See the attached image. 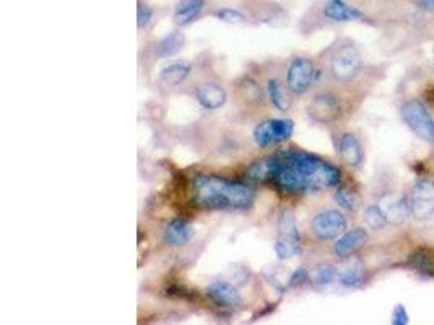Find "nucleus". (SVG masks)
<instances>
[{
  "instance_id": "obj_25",
  "label": "nucleus",
  "mask_w": 434,
  "mask_h": 325,
  "mask_svg": "<svg viewBox=\"0 0 434 325\" xmlns=\"http://www.w3.org/2000/svg\"><path fill=\"white\" fill-rule=\"evenodd\" d=\"M274 251L280 260L295 259L303 254V247L300 241L288 240V237L278 236V240L274 242Z\"/></svg>"
},
{
  "instance_id": "obj_30",
  "label": "nucleus",
  "mask_w": 434,
  "mask_h": 325,
  "mask_svg": "<svg viewBox=\"0 0 434 325\" xmlns=\"http://www.w3.org/2000/svg\"><path fill=\"white\" fill-rule=\"evenodd\" d=\"M410 262L414 267L423 275H434V260L431 252H426L425 249L414 252L410 256Z\"/></svg>"
},
{
  "instance_id": "obj_14",
  "label": "nucleus",
  "mask_w": 434,
  "mask_h": 325,
  "mask_svg": "<svg viewBox=\"0 0 434 325\" xmlns=\"http://www.w3.org/2000/svg\"><path fill=\"white\" fill-rule=\"evenodd\" d=\"M195 236V228L186 218H172L163 228V241L168 247H184L191 244Z\"/></svg>"
},
{
  "instance_id": "obj_19",
  "label": "nucleus",
  "mask_w": 434,
  "mask_h": 325,
  "mask_svg": "<svg viewBox=\"0 0 434 325\" xmlns=\"http://www.w3.org/2000/svg\"><path fill=\"white\" fill-rule=\"evenodd\" d=\"M340 158L351 167H360L365 161V150L355 134L345 132L340 135L337 145Z\"/></svg>"
},
{
  "instance_id": "obj_13",
  "label": "nucleus",
  "mask_w": 434,
  "mask_h": 325,
  "mask_svg": "<svg viewBox=\"0 0 434 325\" xmlns=\"http://www.w3.org/2000/svg\"><path fill=\"white\" fill-rule=\"evenodd\" d=\"M195 101L204 111H218L228 102V93L218 81H205L194 91Z\"/></svg>"
},
{
  "instance_id": "obj_8",
  "label": "nucleus",
  "mask_w": 434,
  "mask_h": 325,
  "mask_svg": "<svg viewBox=\"0 0 434 325\" xmlns=\"http://www.w3.org/2000/svg\"><path fill=\"white\" fill-rule=\"evenodd\" d=\"M409 207L411 216L426 220L434 213V182L431 179H418L409 194Z\"/></svg>"
},
{
  "instance_id": "obj_4",
  "label": "nucleus",
  "mask_w": 434,
  "mask_h": 325,
  "mask_svg": "<svg viewBox=\"0 0 434 325\" xmlns=\"http://www.w3.org/2000/svg\"><path fill=\"white\" fill-rule=\"evenodd\" d=\"M317 77L316 64L307 56H295L285 69V85L293 96H305Z\"/></svg>"
},
{
  "instance_id": "obj_28",
  "label": "nucleus",
  "mask_w": 434,
  "mask_h": 325,
  "mask_svg": "<svg viewBox=\"0 0 434 325\" xmlns=\"http://www.w3.org/2000/svg\"><path fill=\"white\" fill-rule=\"evenodd\" d=\"M213 16L216 20L223 21V23L230 25H247L249 23V15L241 8L236 7H220L213 12Z\"/></svg>"
},
{
  "instance_id": "obj_26",
  "label": "nucleus",
  "mask_w": 434,
  "mask_h": 325,
  "mask_svg": "<svg viewBox=\"0 0 434 325\" xmlns=\"http://www.w3.org/2000/svg\"><path fill=\"white\" fill-rule=\"evenodd\" d=\"M254 16H256L259 21H265V23H269V25H278L276 23V20H281V21L286 20L285 10L281 8L280 5L272 4V2L259 5Z\"/></svg>"
},
{
  "instance_id": "obj_2",
  "label": "nucleus",
  "mask_w": 434,
  "mask_h": 325,
  "mask_svg": "<svg viewBox=\"0 0 434 325\" xmlns=\"http://www.w3.org/2000/svg\"><path fill=\"white\" fill-rule=\"evenodd\" d=\"M191 191L194 205L202 210H247L257 195L247 182L209 172H199L192 177Z\"/></svg>"
},
{
  "instance_id": "obj_3",
  "label": "nucleus",
  "mask_w": 434,
  "mask_h": 325,
  "mask_svg": "<svg viewBox=\"0 0 434 325\" xmlns=\"http://www.w3.org/2000/svg\"><path fill=\"white\" fill-rule=\"evenodd\" d=\"M363 70V57L353 42H341L329 61V73L337 83H350Z\"/></svg>"
},
{
  "instance_id": "obj_27",
  "label": "nucleus",
  "mask_w": 434,
  "mask_h": 325,
  "mask_svg": "<svg viewBox=\"0 0 434 325\" xmlns=\"http://www.w3.org/2000/svg\"><path fill=\"white\" fill-rule=\"evenodd\" d=\"M334 200L337 202L340 208L346 211H356L360 208V197H358V194L350 187L337 186L334 194Z\"/></svg>"
},
{
  "instance_id": "obj_23",
  "label": "nucleus",
  "mask_w": 434,
  "mask_h": 325,
  "mask_svg": "<svg viewBox=\"0 0 434 325\" xmlns=\"http://www.w3.org/2000/svg\"><path fill=\"white\" fill-rule=\"evenodd\" d=\"M240 95L247 102H262L267 95H265V86L259 83L257 80L251 77H244L240 83Z\"/></svg>"
},
{
  "instance_id": "obj_31",
  "label": "nucleus",
  "mask_w": 434,
  "mask_h": 325,
  "mask_svg": "<svg viewBox=\"0 0 434 325\" xmlns=\"http://www.w3.org/2000/svg\"><path fill=\"white\" fill-rule=\"evenodd\" d=\"M153 18H155L153 7H150L148 4L139 2V5H137V28L140 31L146 30L151 23H153Z\"/></svg>"
},
{
  "instance_id": "obj_16",
  "label": "nucleus",
  "mask_w": 434,
  "mask_h": 325,
  "mask_svg": "<svg viewBox=\"0 0 434 325\" xmlns=\"http://www.w3.org/2000/svg\"><path fill=\"white\" fill-rule=\"evenodd\" d=\"M379 207L382 208L384 215H386L387 223L399 226L405 223V220L409 218L410 207H409V200L404 195L389 192L386 195H382L381 202H379Z\"/></svg>"
},
{
  "instance_id": "obj_17",
  "label": "nucleus",
  "mask_w": 434,
  "mask_h": 325,
  "mask_svg": "<svg viewBox=\"0 0 434 325\" xmlns=\"http://www.w3.org/2000/svg\"><path fill=\"white\" fill-rule=\"evenodd\" d=\"M207 8V0H177L172 10V23L179 28L192 25L204 15Z\"/></svg>"
},
{
  "instance_id": "obj_29",
  "label": "nucleus",
  "mask_w": 434,
  "mask_h": 325,
  "mask_svg": "<svg viewBox=\"0 0 434 325\" xmlns=\"http://www.w3.org/2000/svg\"><path fill=\"white\" fill-rule=\"evenodd\" d=\"M363 218H365V223L374 231L384 230L386 225H389L386 215H384V211L379 205H370V207H366Z\"/></svg>"
},
{
  "instance_id": "obj_11",
  "label": "nucleus",
  "mask_w": 434,
  "mask_h": 325,
  "mask_svg": "<svg viewBox=\"0 0 434 325\" xmlns=\"http://www.w3.org/2000/svg\"><path fill=\"white\" fill-rule=\"evenodd\" d=\"M307 114L314 122L330 124L340 116V102L330 93H319L309 101Z\"/></svg>"
},
{
  "instance_id": "obj_33",
  "label": "nucleus",
  "mask_w": 434,
  "mask_h": 325,
  "mask_svg": "<svg viewBox=\"0 0 434 325\" xmlns=\"http://www.w3.org/2000/svg\"><path fill=\"white\" fill-rule=\"evenodd\" d=\"M410 322L409 319V312H406V309L402 305H397L392 312V324L394 325H406Z\"/></svg>"
},
{
  "instance_id": "obj_32",
  "label": "nucleus",
  "mask_w": 434,
  "mask_h": 325,
  "mask_svg": "<svg viewBox=\"0 0 434 325\" xmlns=\"http://www.w3.org/2000/svg\"><path fill=\"white\" fill-rule=\"evenodd\" d=\"M309 273L311 272H309L306 267H298L295 272L290 275L288 285L286 286H288V288H296V286L306 283V281L309 280Z\"/></svg>"
},
{
  "instance_id": "obj_15",
  "label": "nucleus",
  "mask_w": 434,
  "mask_h": 325,
  "mask_svg": "<svg viewBox=\"0 0 434 325\" xmlns=\"http://www.w3.org/2000/svg\"><path fill=\"white\" fill-rule=\"evenodd\" d=\"M368 242V231L365 228L356 226L351 230H346L344 235L337 237V241L334 242V254L339 259H348L353 256L356 251L365 246Z\"/></svg>"
},
{
  "instance_id": "obj_20",
  "label": "nucleus",
  "mask_w": 434,
  "mask_h": 325,
  "mask_svg": "<svg viewBox=\"0 0 434 325\" xmlns=\"http://www.w3.org/2000/svg\"><path fill=\"white\" fill-rule=\"evenodd\" d=\"M184 46H186V36L182 31L175 30L155 42L153 56L158 59H171L181 52Z\"/></svg>"
},
{
  "instance_id": "obj_7",
  "label": "nucleus",
  "mask_w": 434,
  "mask_h": 325,
  "mask_svg": "<svg viewBox=\"0 0 434 325\" xmlns=\"http://www.w3.org/2000/svg\"><path fill=\"white\" fill-rule=\"evenodd\" d=\"M309 228L319 241H334L348 230V220L340 210L327 208L312 216Z\"/></svg>"
},
{
  "instance_id": "obj_34",
  "label": "nucleus",
  "mask_w": 434,
  "mask_h": 325,
  "mask_svg": "<svg viewBox=\"0 0 434 325\" xmlns=\"http://www.w3.org/2000/svg\"><path fill=\"white\" fill-rule=\"evenodd\" d=\"M418 8L426 12H434V0H418Z\"/></svg>"
},
{
  "instance_id": "obj_18",
  "label": "nucleus",
  "mask_w": 434,
  "mask_h": 325,
  "mask_svg": "<svg viewBox=\"0 0 434 325\" xmlns=\"http://www.w3.org/2000/svg\"><path fill=\"white\" fill-rule=\"evenodd\" d=\"M265 95L270 101L274 110L278 112H288L293 106V95L290 90L286 88L285 80H280L278 77H269L265 80Z\"/></svg>"
},
{
  "instance_id": "obj_10",
  "label": "nucleus",
  "mask_w": 434,
  "mask_h": 325,
  "mask_svg": "<svg viewBox=\"0 0 434 325\" xmlns=\"http://www.w3.org/2000/svg\"><path fill=\"white\" fill-rule=\"evenodd\" d=\"M194 72V64L187 59H177L163 65L158 72V85L166 90L177 88L191 78Z\"/></svg>"
},
{
  "instance_id": "obj_12",
  "label": "nucleus",
  "mask_w": 434,
  "mask_h": 325,
  "mask_svg": "<svg viewBox=\"0 0 434 325\" xmlns=\"http://www.w3.org/2000/svg\"><path fill=\"white\" fill-rule=\"evenodd\" d=\"M207 297L218 307H241L242 306V295L235 285L226 280H213L207 286Z\"/></svg>"
},
{
  "instance_id": "obj_6",
  "label": "nucleus",
  "mask_w": 434,
  "mask_h": 325,
  "mask_svg": "<svg viewBox=\"0 0 434 325\" xmlns=\"http://www.w3.org/2000/svg\"><path fill=\"white\" fill-rule=\"evenodd\" d=\"M404 122L416 137L428 143L434 142V119L428 107L418 100H410L402 106Z\"/></svg>"
},
{
  "instance_id": "obj_9",
  "label": "nucleus",
  "mask_w": 434,
  "mask_h": 325,
  "mask_svg": "<svg viewBox=\"0 0 434 325\" xmlns=\"http://www.w3.org/2000/svg\"><path fill=\"white\" fill-rule=\"evenodd\" d=\"M321 18L329 23H350V21H366L368 15L346 0H324L321 5Z\"/></svg>"
},
{
  "instance_id": "obj_21",
  "label": "nucleus",
  "mask_w": 434,
  "mask_h": 325,
  "mask_svg": "<svg viewBox=\"0 0 434 325\" xmlns=\"http://www.w3.org/2000/svg\"><path fill=\"white\" fill-rule=\"evenodd\" d=\"M350 259V257H348ZM340 285L345 288H358L365 283V267L360 259H350L344 268L339 270Z\"/></svg>"
},
{
  "instance_id": "obj_24",
  "label": "nucleus",
  "mask_w": 434,
  "mask_h": 325,
  "mask_svg": "<svg viewBox=\"0 0 434 325\" xmlns=\"http://www.w3.org/2000/svg\"><path fill=\"white\" fill-rule=\"evenodd\" d=\"M339 278V268L334 264H321L309 273V281L316 286H329Z\"/></svg>"
},
{
  "instance_id": "obj_5",
  "label": "nucleus",
  "mask_w": 434,
  "mask_h": 325,
  "mask_svg": "<svg viewBox=\"0 0 434 325\" xmlns=\"http://www.w3.org/2000/svg\"><path fill=\"white\" fill-rule=\"evenodd\" d=\"M295 134V121L288 117H270L260 121L252 130V140L259 148L288 142Z\"/></svg>"
},
{
  "instance_id": "obj_1",
  "label": "nucleus",
  "mask_w": 434,
  "mask_h": 325,
  "mask_svg": "<svg viewBox=\"0 0 434 325\" xmlns=\"http://www.w3.org/2000/svg\"><path fill=\"white\" fill-rule=\"evenodd\" d=\"M341 172L332 162L305 150H283L274 155L270 182L288 195L317 194L337 187Z\"/></svg>"
},
{
  "instance_id": "obj_22",
  "label": "nucleus",
  "mask_w": 434,
  "mask_h": 325,
  "mask_svg": "<svg viewBox=\"0 0 434 325\" xmlns=\"http://www.w3.org/2000/svg\"><path fill=\"white\" fill-rule=\"evenodd\" d=\"M276 228H278V235L281 237H288V240L301 241V232H300V228H298L296 215L291 208H285L283 211H281V215L278 216V223H276Z\"/></svg>"
}]
</instances>
